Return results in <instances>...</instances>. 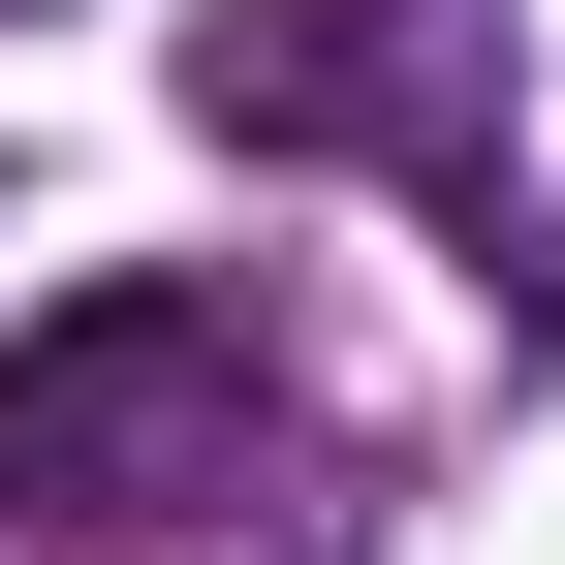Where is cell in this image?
I'll return each instance as SVG.
<instances>
[{
	"label": "cell",
	"mask_w": 565,
	"mask_h": 565,
	"mask_svg": "<svg viewBox=\"0 0 565 565\" xmlns=\"http://www.w3.org/2000/svg\"><path fill=\"white\" fill-rule=\"evenodd\" d=\"M252 315L221 282H95L0 345V534H126V503H252Z\"/></svg>",
	"instance_id": "6da1fadb"
},
{
	"label": "cell",
	"mask_w": 565,
	"mask_h": 565,
	"mask_svg": "<svg viewBox=\"0 0 565 565\" xmlns=\"http://www.w3.org/2000/svg\"><path fill=\"white\" fill-rule=\"evenodd\" d=\"M189 126L221 158H408L440 221H503V0H252V32H189Z\"/></svg>",
	"instance_id": "7a4b0ae2"
}]
</instances>
